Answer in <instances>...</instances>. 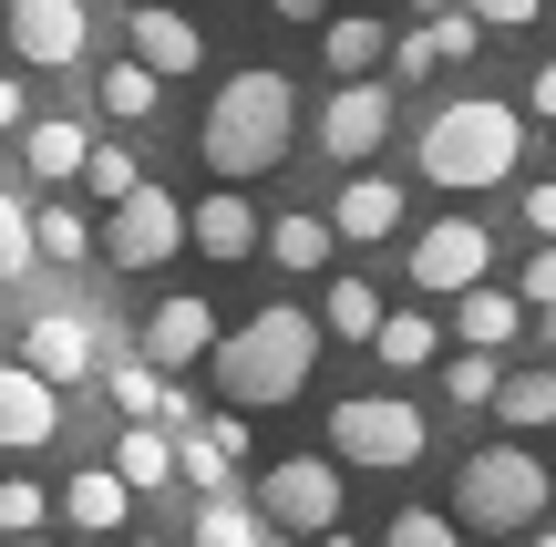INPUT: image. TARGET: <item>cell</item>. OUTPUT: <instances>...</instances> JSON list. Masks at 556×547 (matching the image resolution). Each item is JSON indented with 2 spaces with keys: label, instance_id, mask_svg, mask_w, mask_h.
Wrapping results in <instances>:
<instances>
[{
  "label": "cell",
  "instance_id": "6da1fadb",
  "mask_svg": "<svg viewBox=\"0 0 556 547\" xmlns=\"http://www.w3.org/2000/svg\"><path fill=\"white\" fill-rule=\"evenodd\" d=\"M289 135H299V83L268 73V62H248V73H227V94L206 103L197 156H206L217 186H248V176H268V165L289 156Z\"/></svg>",
  "mask_w": 556,
  "mask_h": 547
},
{
  "label": "cell",
  "instance_id": "7a4b0ae2",
  "mask_svg": "<svg viewBox=\"0 0 556 547\" xmlns=\"http://www.w3.org/2000/svg\"><path fill=\"white\" fill-rule=\"evenodd\" d=\"M319 341H330V321H319V310H289V300L248 310V321L217 341V393H227V403H248V413L299 403V393H309V372H319Z\"/></svg>",
  "mask_w": 556,
  "mask_h": 547
},
{
  "label": "cell",
  "instance_id": "3957f363",
  "mask_svg": "<svg viewBox=\"0 0 556 547\" xmlns=\"http://www.w3.org/2000/svg\"><path fill=\"white\" fill-rule=\"evenodd\" d=\"M526 156V114L495 94H454L433 124H422V176L454 186V197H484V186H505Z\"/></svg>",
  "mask_w": 556,
  "mask_h": 547
},
{
  "label": "cell",
  "instance_id": "277c9868",
  "mask_svg": "<svg viewBox=\"0 0 556 547\" xmlns=\"http://www.w3.org/2000/svg\"><path fill=\"white\" fill-rule=\"evenodd\" d=\"M546 496H556V475H546L526 445H484V455H464V475H454V527H475V537H526V527L546 517Z\"/></svg>",
  "mask_w": 556,
  "mask_h": 547
},
{
  "label": "cell",
  "instance_id": "5b68a950",
  "mask_svg": "<svg viewBox=\"0 0 556 547\" xmlns=\"http://www.w3.org/2000/svg\"><path fill=\"white\" fill-rule=\"evenodd\" d=\"M330 455L371 465V475H402L433 455V413L402 403V393H351V403H330Z\"/></svg>",
  "mask_w": 556,
  "mask_h": 547
},
{
  "label": "cell",
  "instance_id": "8992f818",
  "mask_svg": "<svg viewBox=\"0 0 556 547\" xmlns=\"http://www.w3.org/2000/svg\"><path fill=\"white\" fill-rule=\"evenodd\" d=\"M248 507H258L278 537H309V547L340 537V507H351V486H340V455H278V465H258Z\"/></svg>",
  "mask_w": 556,
  "mask_h": 547
},
{
  "label": "cell",
  "instance_id": "52a82bcc",
  "mask_svg": "<svg viewBox=\"0 0 556 547\" xmlns=\"http://www.w3.org/2000/svg\"><path fill=\"white\" fill-rule=\"evenodd\" d=\"M197 248V227H186V197H165V186H135L124 207H103V259L114 269H165Z\"/></svg>",
  "mask_w": 556,
  "mask_h": 547
},
{
  "label": "cell",
  "instance_id": "ba28073f",
  "mask_svg": "<svg viewBox=\"0 0 556 547\" xmlns=\"http://www.w3.org/2000/svg\"><path fill=\"white\" fill-rule=\"evenodd\" d=\"M484 259H495V238H484L475 217H433L413 238V289H433V300H464V289H484Z\"/></svg>",
  "mask_w": 556,
  "mask_h": 547
},
{
  "label": "cell",
  "instance_id": "9c48e42d",
  "mask_svg": "<svg viewBox=\"0 0 556 547\" xmlns=\"http://www.w3.org/2000/svg\"><path fill=\"white\" fill-rule=\"evenodd\" d=\"M0 32H11V52L31 62V73H73L83 41H93V11H83V0H11Z\"/></svg>",
  "mask_w": 556,
  "mask_h": 547
},
{
  "label": "cell",
  "instance_id": "30bf717a",
  "mask_svg": "<svg viewBox=\"0 0 556 547\" xmlns=\"http://www.w3.org/2000/svg\"><path fill=\"white\" fill-rule=\"evenodd\" d=\"M381 145H392V83H340L330 103H319V156H340V165H371Z\"/></svg>",
  "mask_w": 556,
  "mask_h": 547
},
{
  "label": "cell",
  "instance_id": "8fae6325",
  "mask_svg": "<svg viewBox=\"0 0 556 547\" xmlns=\"http://www.w3.org/2000/svg\"><path fill=\"white\" fill-rule=\"evenodd\" d=\"M217 310L197 300V289H176V300H155V321H144V362L155 372H197V362H217Z\"/></svg>",
  "mask_w": 556,
  "mask_h": 547
},
{
  "label": "cell",
  "instance_id": "7c38bea8",
  "mask_svg": "<svg viewBox=\"0 0 556 547\" xmlns=\"http://www.w3.org/2000/svg\"><path fill=\"white\" fill-rule=\"evenodd\" d=\"M21 362L52 393H73L83 372H93V321H83V310H31V321H21Z\"/></svg>",
  "mask_w": 556,
  "mask_h": 547
},
{
  "label": "cell",
  "instance_id": "4fadbf2b",
  "mask_svg": "<svg viewBox=\"0 0 556 547\" xmlns=\"http://www.w3.org/2000/svg\"><path fill=\"white\" fill-rule=\"evenodd\" d=\"M186 227H197V259H227V269H238V259H268V217L238 197V186L197 197V207H186Z\"/></svg>",
  "mask_w": 556,
  "mask_h": 547
},
{
  "label": "cell",
  "instance_id": "5bb4252c",
  "mask_svg": "<svg viewBox=\"0 0 556 547\" xmlns=\"http://www.w3.org/2000/svg\"><path fill=\"white\" fill-rule=\"evenodd\" d=\"M52 434H62V393L41 383L31 362H0V445H11V455H41Z\"/></svg>",
  "mask_w": 556,
  "mask_h": 547
},
{
  "label": "cell",
  "instance_id": "9a60e30c",
  "mask_svg": "<svg viewBox=\"0 0 556 547\" xmlns=\"http://www.w3.org/2000/svg\"><path fill=\"white\" fill-rule=\"evenodd\" d=\"M124 41H135V62H144V73H165V83H176V73H197V62H206V32H197V21L176 11V0L135 11V21H124Z\"/></svg>",
  "mask_w": 556,
  "mask_h": 547
},
{
  "label": "cell",
  "instance_id": "2e32d148",
  "mask_svg": "<svg viewBox=\"0 0 556 547\" xmlns=\"http://www.w3.org/2000/svg\"><path fill=\"white\" fill-rule=\"evenodd\" d=\"M124 517H135V486H124L114 465H83L73 486H62V527H83V537H124Z\"/></svg>",
  "mask_w": 556,
  "mask_h": 547
},
{
  "label": "cell",
  "instance_id": "e0dca14e",
  "mask_svg": "<svg viewBox=\"0 0 556 547\" xmlns=\"http://www.w3.org/2000/svg\"><path fill=\"white\" fill-rule=\"evenodd\" d=\"M319 62H330L340 83H371L381 62H392V32H381L371 11H340V21H319Z\"/></svg>",
  "mask_w": 556,
  "mask_h": 547
},
{
  "label": "cell",
  "instance_id": "ac0fdd59",
  "mask_svg": "<svg viewBox=\"0 0 556 547\" xmlns=\"http://www.w3.org/2000/svg\"><path fill=\"white\" fill-rule=\"evenodd\" d=\"M21 165H31L41 186H73L83 165H93V135H83L73 114H31V135H21Z\"/></svg>",
  "mask_w": 556,
  "mask_h": 547
},
{
  "label": "cell",
  "instance_id": "d6986e66",
  "mask_svg": "<svg viewBox=\"0 0 556 547\" xmlns=\"http://www.w3.org/2000/svg\"><path fill=\"white\" fill-rule=\"evenodd\" d=\"M330 227H340L351 248H381V238L402 227V186H392V176H351V186H340V207H330Z\"/></svg>",
  "mask_w": 556,
  "mask_h": 547
},
{
  "label": "cell",
  "instance_id": "ffe728a7",
  "mask_svg": "<svg viewBox=\"0 0 556 547\" xmlns=\"http://www.w3.org/2000/svg\"><path fill=\"white\" fill-rule=\"evenodd\" d=\"M516 331H526V300H516V289H464V300H454V341L464 351H505Z\"/></svg>",
  "mask_w": 556,
  "mask_h": 547
},
{
  "label": "cell",
  "instance_id": "44dd1931",
  "mask_svg": "<svg viewBox=\"0 0 556 547\" xmlns=\"http://www.w3.org/2000/svg\"><path fill=\"white\" fill-rule=\"evenodd\" d=\"M155 94H165V73H144L135 52L93 73V103H103V124H155Z\"/></svg>",
  "mask_w": 556,
  "mask_h": 547
},
{
  "label": "cell",
  "instance_id": "7402d4cb",
  "mask_svg": "<svg viewBox=\"0 0 556 547\" xmlns=\"http://www.w3.org/2000/svg\"><path fill=\"white\" fill-rule=\"evenodd\" d=\"M330 248H340V227L309 217V207H299V217H268V269H299V279H309V269H330Z\"/></svg>",
  "mask_w": 556,
  "mask_h": 547
},
{
  "label": "cell",
  "instance_id": "603a6c76",
  "mask_svg": "<svg viewBox=\"0 0 556 547\" xmlns=\"http://www.w3.org/2000/svg\"><path fill=\"white\" fill-rule=\"evenodd\" d=\"M319 321H330V341H361V351H371L392 310H381V289H371V279H330V300H319Z\"/></svg>",
  "mask_w": 556,
  "mask_h": 547
},
{
  "label": "cell",
  "instance_id": "cb8c5ba5",
  "mask_svg": "<svg viewBox=\"0 0 556 547\" xmlns=\"http://www.w3.org/2000/svg\"><path fill=\"white\" fill-rule=\"evenodd\" d=\"M114 475H124L135 496H155L165 475H176V434H165V424H124V445H114Z\"/></svg>",
  "mask_w": 556,
  "mask_h": 547
},
{
  "label": "cell",
  "instance_id": "d4e9b609",
  "mask_svg": "<svg viewBox=\"0 0 556 547\" xmlns=\"http://www.w3.org/2000/svg\"><path fill=\"white\" fill-rule=\"evenodd\" d=\"M103 393H114V413H165V393H176V372H155L144 351H124V362H103Z\"/></svg>",
  "mask_w": 556,
  "mask_h": 547
},
{
  "label": "cell",
  "instance_id": "484cf974",
  "mask_svg": "<svg viewBox=\"0 0 556 547\" xmlns=\"http://www.w3.org/2000/svg\"><path fill=\"white\" fill-rule=\"evenodd\" d=\"M433 351H443V331L422 321V310H392V321H381V341H371V362H381V372H422Z\"/></svg>",
  "mask_w": 556,
  "mask_h": 547
},
{
  "label": "cell",
  "instance_id": "4316f807",
  "mask_svg": "<svg viewBox=\"0 0 556 547\" xmlns=\"http://www.w3.org/2000/svg\"><path fill=\"white\" fill-rule=\"evenodd\" d=\"M495 424H516V434L556 424V372H546V362H536V372H505V393H495Z\"/></svg>",
  "mask_w": 556,
  "mask_h": 547
},
{
  "label": "cell",
  "instance_id": "83f0119b",
  "mask_svg": "<svg viewBox=\"0 0 556 547\" xmlns=\"http://www.w3.org/2000/svg\"><path fill=\"white\" fill-rule=\"evenodd\" d=\"M186 547H268V517L238 507V496H206V507H197V537H186Z\"/></svg>",
  "mask_w": 556,
  "mask_h": 547
},
{
  "label": "cell",
  "instance_id": "f1b7e54d",
  "mask_svg": "<svg viewBox=\"0 0 556 547\" xmlns=\"http://www.w3.org/2000/svg\"><path fill=\"white\" fill-rule=\"evenodd\" d=\"M31 269H41V207L0 186V279H31Z\"/></svg>",
  "mask_w": 556,
  "mask_h": 547
},
{
  "label": "cell",
  "instance_id": "f546056e",
  "mask_svg": "<svg viewBox=\"0 0 556 547\" xmlns=\"http://www.w3.org/2000/svg\"><path fill=\"white\" fill-rule=\"evenodd\" d=\"M41 259H103V227L73 207H41Z\"/></svg>",
  "mask_w": 556,
  "mask_h": 547
},
{
  "label": "cell",
  "instance_id": "4dcf8cb0",
  "mask_svg": "<svg viewBox=\"0 0 556 547\" xmlns=\"http://www.w3.org/2000/svg\"><path fill=\"white\" fill-rule=\"evenodd\" d=\"M83 186H93L103 207H124L144 186V165H135V145H93V165H83Z\"/></svg>",
  "mask_w": 556,
  "mask_h": 547
},
{
  "label": "cell",
  "instance_id": "1f68e13d",
  "mask_svg": "<svg viewBox=\"0 0 556 547\" xmlns=\"http://www.w3.org/2000/svg\"><path fill=\"white\" fill-rule=\"evenodd\" d=\"M176 475H186V486H206V496H227V475H238V455H227L217 434H186V445H176Z\"/></svg>",
  "mask_w": 556,
  "mask_h": 547
},
{
  "label": "cell",
  "instance_id": "d6a6232c",
  "mask_svg": "<svg viewBox=\"0 0 556 547\" xmlns=\"http://www.w3.org/2000/svg\"><path fill=\"white\" fill-rule=\"evenodd\" d=\"M381 547H464V527L443 507H402L392 527H381Z\"/></svg>",
  "mask_w": 556,
  "mask_h": 547
},
{
  "label": "cell",
  "instance_id": "836d02e7",
  "mask_svg": "<svg viewBox=\"0 0 556 547\" xmlns=\"http://www.w3.org/2000/svg\"><path fill=\"white\" fill-rule=\"evenodd\" d=\"M443 393H454V403H495V393H505L495 351H454V362H443Z\"/></svg>",
  "mask_w": 556,
  "mask_h": 547
},
{
  "label": "cell",
  "instance_id": "e575fe53",
  "mask_svg": "<svg viewBox=\"0 0 556 547\" xmlns=\"http://www.w3.org/2000/svg\"><path fill=\"white\" fill-rule=\"evenodd\" d=\"M41 507H52V496H41L31 475H0V537H11V547L41 537Z\"/></svg>",
  "mask_w": 556,
  "mask_h": 547
},
{
  "label": "cell",
  "instance_id": "d590c367",
  "mask_svg": "<svg viewBox=\"0 0 556 547\" xmlns=\"http://www.w3.org/2000/svg\"><path fill=\"white\" fill-rule=\"evenodd\" d=\"M422 32H433V52H443V62H464V52H475V32H484V21H475V11H443V21H422Z\"/></svg>",
  "mask_w": 556,
  "mask_h": 547
},
{
  "label": "cell",
  "instance_id": "8d00e7d4",
  "mask_svg": "<svg viewBox=\"0 0 556 547\" xmlns=\"http://www.w3.org/2000/svg\"><path fill=\"white\" fill-rule=\"evenodd\" d=\"M433 62H443V52H433V32H402V41H392V83H422Z\"/></svg>",
  "mask_w": 556,
  "mask_h": 547
},
{
  "label": "cell",
  "instance_id": "74e56055",
  "mask_svg": "<svg viewBox=\"0 0 556 547\" xmlns=\"http://www.w3.org/2000/svg\"><path fill=\"white\" fill-rule=\"evenodd\" d=\"M516 300H526V310H556V248H536V259H526Z\"/></svg>",
  "mask_w": 556,
  "mask_h": 547
},
{
  "label": "cell",
  "instance_id": "f35d334b",
  "mask_svg": "<svg viewBox=\"0 0 556 547\" xmlns=\"http://www.w3.org/2000/svg\"><path fill=\"white\" fill-rule=\"evenodd\" d=\"M464 11H475V21H484V32H526V21H536V11H546V0H464Z\"/></svg>",
  "mask_w": 556,
  "mask_h": 547
},
{
  "label": "cell",
  "instance_id": "ab89813d",
  "mask_svg": "<svg viewBox=\"0 0 556 547\" xmlns=\"http://www.w3.org/2000/svg\"><path fill=\"white\" fill-rule=\"evenodd\" d=\"M0 135H31V94H21V73H0Z\"/></svg>",
  "mask_w": 556,
  "mask_h": 547
},
{
  "label": "cell",
  "instance_id": "60d3db41",
  "mask_svg": "<svg viewBox=\"0 0 556 547\" xmlns=\"http://www.w3.org/2000/svg\"><path fill=\"white\" fill-rule=\"evenodd\" d=\"M526 227H536V238L556 248V176H546V186H526Z\"/></svg>",
  "mask_w": 556,
  "mask_h": 547
},
{
  "label": "cell",
  "instance_id": "b9f144b4",
  "mask_svg": "<svg viewBox=\"0 0 556 547\" xmlns=\"http://www.w3.org/2000/svg\"><path fill=\"white\" fill-rule=\"evenodd\" d=\"M278 21H340V0H268Z\"/></svg>",
  "mask_w": 556,
  "mask_h": 547
},
{
  "label": "cell",
  "instance_id": "7bdbcfd3",
  "mask_svg": "<svg viewBox=\"0 0 556 547\" xmlns=\"http://www.w3.org/2000/svg\"><path fill=\"white\" fill-rule=\"evenodd\" d=\"M526 114H546V124H556V62H546L536 83H526Z\"/></svg>",
  "mask_w": 556,
  "mask_h": 547
},
{
  "label": "cell",
  "instance_id": "ee69618b",
  "mask_svg": "<svg viewBox=\"0 0 556 547\" xmlns=\"http://www.w3.org/2000/svg\"><path fill=\"white\" fill-rule=\"evenodd\" d=\"M413 11H422V21H443V11H464V0H413Z\"/></svg>",
  "mask_w": 556,
  "mask_h": 547
},
{
  "label": "cell",
  "instance_id": "f6af8a7d",
  "mask_svg": "<svg viewBox=\"0 0 556 547\" xmlns=\"http://www.w3.org/2000/svg\"><path fill=\"white\" fill-rule=\"evenodd\" d=\"M319 547H361V537H351V527H340V537H319Z\"/></svg>",
  "mask_w": 556,
  "mask_h": 547
},
{
  "label": "cell",
  "instance_id": "bcb514c9",
  "mask_svg": "<svg viewBox=\"0 0 556 547\" xmlns=\"http://www.w3.org/2000/svg\"><path fill=\"white\" fill-rule=\"evenodd\" d=\"M546 351H556V310H546Z\"/></svg>",
  "mask_w": 556,
  "mask_h": 547
},
{
  "label": "cell",
  "instance_id": "7dc6e473",
  "mask_svg": "<svg viewBox=\"0 0 556 547\" xmlns=\"http://www.w3.org/2000/svg\"><path fill=\"white\" fill-rule=\"evenodd\" d=\"M268 547H309V537H268Z\"/></svg>",
  "mask_w": 556,
  "mask_h": 547
},
{
  "label": "cell",
  "instance_id": "c3c4849f",
  "mask_svg": "<svg viewBox=\"0 0 556 547\" xmlns=\"http://www.w3.org/2000/svg\"><path fill=\"white\" fill-rule=\"evenodd\" d=\"M21 547H62V537H21Z\"/></svg>",
  "mask_w": 556,
  "mask_h": 547
},
{
  "label": "cell",
  "instance_id": "681fc988",
  "mask_svg": "<svg viewBox=\"0 0 556 547\" xmlns=\"http://www.w3.org/2000/svg\"><path fill=\"white\" fill-rule=\"evenodd\" d=\"M124 547H165V537H124Z\"/></svg>",
  "mask_w": 556,
  "mask_h": 547
},
{
  "label": "cell",
  "instance_id": "f907efd6",
  "mask_svg": "<svg viewBox=\"0 0 556 547\" xmlns=\"http://www.w3.org/2000/svg\"><path fill=\"white\" fill-rule=\"evenodd\" d=\"M536 547H556V527H536Z\"/></svg>",
  "mask_w": 556,
  "mask_h": 547
},
{
  "label": "cell",
  "instance_id": "816d5d0a",
  "mask_svg": "<svg viewBox=\"0 0 556 547\" xmlns=\"http://www.w3.org/2000/svg\"><path fill=\"white\" fill-rule=\"evenodd\" d=\"M176 11H206V0H176Z\"/></svg>",
  "mask_w": 556,
  "mask_h": 547
}]
</instances>
